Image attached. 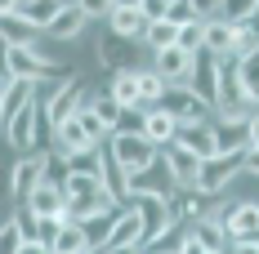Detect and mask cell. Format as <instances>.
I'll use <instances>...</instances> for the list:
<instances>
[{
    "label": "cell",
    "mask_w": 259,
    "mask_h": 254,
    "mask_svg": "<svg viewBox=\"0 0 259 254\" xmlns=\"http://www.w3.org/2000/svg\"><path fill=\"white\" fill-rule=\"evenodd\" d=\"M241 161L246 152H214L201 161V174H197V192L201 196H219V192H228L237 178H241Z\"/></svg>",
    "instance_id": "cell-1"
},
{
    "label": "cell",
    "mask_w": 259,
    "mask_h": 254,
    "mask_svg": "<svg viewBox=\"0 0 259 254\" xmlns=\"http://www.w3.org/2000/svg\"><path fill=\"white\" fill-rule=\"evenodd\" d=\"M107 152L116 156V165H121L125 174H139V170H148L156 161V147L143 134H112V138H107Z\"/></svg>",
    "instance_id": "cell-2"
},
{
    "label": "cell",
    "mask_w": 259,
    "mask_h": 254,
    "mask_svg": "<svg viewBox=\"0 0 259 254\" xmlns=\"http://www.w3.org/2000/svg\"><path fill=\"white\" fill-rule=\"evenodd\" d=\"M219 72H224V63L214 58V54L197 49V58H192V76H188V85H192V94L206 103L210 112H219Z\"/></svg>",
    "instance_id": "cell-3"
},
{
    "label": "cell",
    "mask_w": 259,
    "mask_h": 254,
    "mask_svg": "<svg viewBox=\"0 0 259 254\" xmlns=\"http://www.w3.org/2000/svg\"><path fill=\"white\" fill-rule=\"evenodd\" d=\"M179 187H175V174H170V165H165V156L156 152V161L148 170H139V174H130V196H175Z\"/></svg>",
    "instance_id": "cell-4"
},
{
    "label": "cell",
    "mask_w": 259,
    "mask_h": 254,
    "mask_svg": "<svg viewBox=\"0 0 259 254\" xmlns=\"http://www.w3.org/2000/svg\"><path fill=\"white\" fill-rule=\"evenodd\" d=\"M125 205L143 219V245H148L152 236H161L165 228H175V210H170L165 196H130Z\"/></svg>",
    "instance_id": "cell-5"
},
{
    "label": "cell",
    "mask_w": 259,
    "mask_h": 254,
    "mask_svg": "<svg viewBox=\"0 0 259 254\" xmlns=\"http://www.w3.org/2000/svg\"><path fill=\"white\" fill-rule=\"evenodd\" d=\"M156 107H165L179 125H192V121H206V116H210V107L192 94V85H165V94H161Z\"/></svg>",
    "instance_id": "cell-6"
},
{
    "label": "cell",
    "mask_w": 259,
    "mask_h": 254,
    "mask_svg": "<svg viewBox=\"0 0 259 254\" xmlns=\"http://www.w3.org/2000/svg\"><path fill=\"white\" fill-rule=\"evenodd\" d=\"M9 76L36 85L40 76H63V67H54L45 54H36V45H14L9 49Z\"/></svg>",
    "instance_id": "cell-7"
},
{
    "label": "cell",
    "mask_w": 259,
    "mask_h": 254,
    "mask_svg": "<svg viewBox=\"0 0 259 254\" xmlns=\"http://www.w3.org/2000/svg\"><path fill=\"white\" fill-rule=\"evenodd\" d=\"M250 94H246V85H241V72H237V63H224V72H219V116H250Z\"/></svg>",
    "instance_id": "cell-8"
},
{
    "label": "cell",
    "mask_w": 259,
    "mask_h": 254,
    "mask_svg": "<svg viewBox=\"0 0 259 254\" xmlns=\"http://www.w3.org/2000/svg\"><path fill=\"white\" fill-rule=\"evenodd\" d=\"M134 58H139L134 40H125V36H112V31H103V36H99V63H103L112 76L134 72Z\"/></svg>",
    "instance_id": "cell-9"
},
{
    "label": "cell",
    "mask_w": 259,
    "mask_h": 254,
    "mask_svg": "<svg viewBox=\"0 0 259 254\" xmlns=\"http://www.w3.org/2000/svg\"><path fill=\"white\" fill-rule=\"evenodd\" d=\"M192 58H197V54L179 49V45L156 49V54H152V72L165 80V85H188V76H192Z\"/></svg>",
    "instance_id": "cell-10"
},
{
    "label": "cell",
    "mask_w": 259,
    "mask_h": 254,
    "mask_svg": "<svg viewBox=\"0 0 259 254\" xmlns=\"http://www.w3.org/2000/svg\"><path fill=\"white\" fill-rule=\"evenodd\" d=\"M40 170H45V156H23V161H14L9 165V196L14 201H27L36 187H40Z\"/></svg>",
    "instance_id": "cell-11"
},
{
    "label": "cell",
    "mask_w": 259,
    "mask_h": 254,
    "mask_svg": "<svg viewBox=\"0 0 259 254\" xmlns=\"http://www.w3.org/2000/svg\"><path fill=\"white\" fill-rule=\"evenodd\" d=\"M250 116H219L214 121V152H246Z\"/></svg>",
    "instance_id": "cell-12"
},
{
    "label": "cell",
    "mask_w": 259,
    "mask_h": 254,
    "mask_svg": "<svg viewBox=\"0 0 259 254\" xmlns=\"http://www.w3.org/2000/svg\"><path fill=\"white\" fill-rule=\"evenodd\" d=\"M161 156H165V165H170V174H175V187H197V174H201V156H192L188 147H179V143L161 147Z\"/></svg>",
    "instance_id": "cell-13"
},
{
    "label": "cell",
    "mask_w": 259,
    "mask_h": 254,
    "mask_svg": "<svg viewBox=\"0 0 259 254\" xmlns=\"http://www.w3.org/2000/svg\"><path fill=\"white\" fill-rule=\"evenodd\" d=\"M23 205L36 219H67V192H63V187H50V183H40Z\"/></svg>",
    "instance_id": "cell-14"
},
{
    "label": "cell",
    "mask_w": 259,
    "mask_h": 254,
    "mask_svg": "<svg viewBox=\"0 0 259 254\" xmlns=\"http://www.w3.org/2000/svg\"><path fill=\"white\" fill-rule=\"evenodd\" d=\"M175 134H179V121H175L165 107H148V112H143V138H148L152 147H170Z\"/></svg>",
    "instance_id": "cell-15"
},
{
    "label": "cell",
    "mask_w": 259,
    "mask_h": 254,
    "mask_svg": "<svg viewBox=\"0 0 259 254\" xmlns=\"http://www.w3.org/2000/svg\"><path fill=\"white\" fill-rule=\"evenodd\" d=\"M36 112H40V103L31 98V107H23L18 116H9L5 121V138H9V147H36Z\"/></svg>",
    "instance_id": "cell-16"
},
{
    "label": "cell",
    "mask_w": 259,
    "mask_h": 254,
    "mask_svg": "<svg viewBox=\"0 0 259 254\" xmlns=\"http://www.w3.org/2000/svg\"><path fill=\"white\" fill-rule=\"evenodd\" d=\"M80 98H85V89H80V80H63V85H58V89H54L50 98H45V112H50V121L54 125H58V121H67V116H72V112H76L80 107Z\"/></svg>",
    "instance_id": "cell-17"
},
{
    "label": "cell",
    "mask_w": 259,
    "mask_h": 254,
    "mask_svg": "<svg viewBox=\"0 0 259 254\" xmlns=\"http://www.w3.org/2000/svg\"><path fill=\"white\" fill-rule=\"evenodd\" d=\"M233 45H237L233 23H224V18H210V23H206V40H201V49L214 54L219 63H237V58H233Z\"/></svg>",
    "instance_id": "cell-18"
},
{
    "label": "cell",
    "mask_w": 259,
    "mask_h": 254,
    "mask_svg": "<svg viewBox=\"0 0 259 254\" xmlns=\"http://www.w3.org/2000/svg\"><path fill=\"white\" fill-rule=\"evenodd\" d=\"M107 250H143V219L130 205H121V219H116V232H112Z\"/></svg>",
    "instance_id": "cell-19"
},
{
    "label": "cell",
    "mask_w": 259,
    "mask_h": 254,
    "mask_svg": "<svg viewBox=\"0 0 259 254\" xmlns=\"http://www.w3.org/2000/svg\"><path fill=\"white\" fill-rule=\"evenodd\" d=\"M175 143L179 147H188L192 156H214V125L210 121H192V125H179V134H175Z\"/></svg>",
    "instance_id": "cell-20"
},
{
    "label": "cell",
    "mask_w": 259,
    "mask_h": 254,
    "mask_svg": "<svg viewBox=\"0 0 259 254\" xmlns=\"http://www.w3.org/2000/svg\"><path fill=\"white\" fill-rule=\"evenodd\" d=\"M116 219H121V210H99V214L80 219L85 245H90V250H107V241H112V232H116Z\"/></svg>",
    "instance_id": "cell-21"
},
{
    "label": "cell",
    "mask_w": 259,
    "mask_h": 254,
    "mask_svg": "<svg viewBox=\"0 0 259 254\" xmlns=\"http://www.w3.org/2000/svg\"><path fill=\"white\" fill-rule=\"evenodd\" d=\"M224 232H228V241H250L259 232V205L255 201H237V210L228 214Z\"/></svg>",
    "instance_id": "cell-22"
},
{
    "label": "cell",
    "mask_w": 259,
    "mask_h": 254,
    "mask_svg": "<svg viewBox=\"0 0 259 254\" xmlns=\"http://www.w3.org/2000/svg\"><path fill=\"white\" fill-rule=\"evenodd\" d=\"M148 18H143V9H112L107 14V31L112 36H125V40H143L148 36Z\"/></svg>",
    "instance_id": "cell-23"
},
{
    "label": "cell",
    "mask_w": 259,
    "mask_h": 254,
    "mask_svg": "<svg viewBox=\"0 0 259 254\" xmlns=\"http://www.w3.org/2000/svg\"><path fill=\"white\" fill-rule=\"evenodd\" d=\"M170 210H175V223H197V219H206L210 210H206V196L197 192V187H179L175 196H170Z\"/></svg>",
    "instance_id": "cell-24"
},
{
    "label": "cell",
    "mask_w": 259,
    "mask_h": 254,
    "mask_svg": "<svg viewBox=\"0 0 259 254\" xmlns=\"http://www.w3.org/2000/svg\"><path fill=\"white\" fill-rule=\"evenodd\" d=\"M85 23H90V14L72 0V5H63V9H58V18L50 23V36H54V40H76L80 31H85Z\"/></svg>",
    "instance_id": "cell-25"
},
{
    "label": "cell",
    "mask_w": 259,
    "mask_h": 254,
    "mask_svg": "<svg viewBox=\"0 0 259 254\" xmlns=\"http://www.w3.org/2000/svg\"><path fill=\"white\" fill-rule=\"evenodd\" d=\"M67 156V170L85 178H103V143H85L76 152H63Z\"/></svg>",
    "instance_id": "cell-26"
},
{
    "label": "cell",
    "mask_w": 259,
    "mask_h": 254,
    "mask_svg": "<svg viewBox=\"0 0 259 254\" xmlns=\"http://www.w3.org/2000/svg\"><path fill=\"white\" fill-rule=\"evenodd\" d=\"M63 5H67V0H23V9H18V14H23L36 31H50V23L58 18V9H63Z\"/></svg>",
    "instance_id": "cell-27"
},
{
    "label": "cell",
    "mask_w": 259,
    "mask_h": 254,
    "mask_svg": "<svg viewBox=\"0 0 259 254\" xmlns=\"http://www.w3.org/2000/svg\"><path fill=\"white\" fill-rule=\"evenodd\" d=\"M31 98H36V85H31V80H9V89H5V98H0L5 121H9V116H18L23 107H31Z\"/></svg>",
    "instance_id": "cell-28"
},
{
    "label": "cell",
    "mask_w": 259,
    "mask_h": 254,
    "mask_svg": "<svg viewBox=\"0 0 259 254\" xmlns=\"http://www.w3.org/2000/svg\"><path fill=\"white\" fill-rule=\"evenodd\" d=\"M54 138H58V152H76V147L90 143V134H85V125H80L76 116L58 121V125H54Z\"/></svg>",
    "instance_id": "cell-29"
},
{
    "label": "cell",
    "mask_w": 259,
    "mask_h": 254,
    "mask_svg": "<svg viewBox=\"0 0 259 254\" xmlns=\"http://www.w3.org/2000/svg\"><path fill=\"white\" fill-rule=\"evenodd\" d=\"M0 36H5L9 45H36V27L27 23L23 14H5V18H0Z\"/></svg>",
    "instance_id": "cell-30"
},
{
    "label": "cell",
    "mask_w": 259,
    "mask_h": 254,
    "mask_svg": "<svg viewBox=\"0 0 259 254\" xmlns=\"http://www.w3.org/2000/svg\"><path fill=\"white\" fill-rule=\"evenodd\" d=\"M183 241H188V223H175V228H165L161 236H152L143 250L148 254H183Z\"/></svg>",
    "instance_id": "cell-31"
},
{
    "label": "cell",
    "mask_w": 259,
    "mask_h": 254,
    "mask_svg": "<svg viewBox=\"0 0 259 254\" xmlns=\"http://www.w3.org/2000/svg\"><path fill=\"white\" fill-rule=\"evenodd\" d=\"M134 76H139V107H143V112H148V107H156V103H161V94H165V80L156 76L152 67H139Z\"/></svg>",
    "instance_id": "cell-32"
},
{
    "label": "cell",
    "mask_w": 259,
    "mask_h": 254,
    "mask_svg": "<svg viewBox=\"0 0 259 254\" xmlns=\"http://www.w3.org/2000/svg\"><path fill=\"white\" fill-rule=\"evenodd\" d=\"M192 236H197V241H201L206 250H228V232H224V223H214L210 214L192 223Z\"/></svg>",
    "instance_id": "cell-33"
},
{
    "label": "cell",
    "mask_w": 259,
    "mask_h": 254,
    "mask_svg": "<svg viewBox=\"0 0 259 254\" xmlns=\"http://www.w3.org/2000/svg\"><path fill=\"white\" fill-rule=\"evenodd\" d=\"M134 72H139V67H134ZM134 72L112 76V89H107V94L121 103V107H139V76H134Z\"/></svg>",
    "instance_id": "cell-34"
},
{
    "label": "cell",
    "mask_w": 259,
    "mask_h": 254,
    "mask_svg": "<svg viewBox=\"0 0 259 254\" xmlns=\"http://www.w3.org/2000/svg\"><path fill=\"white\" fill-rule=\"evenodd\" d=\"M85 228L80 223H63L58 228V241H54V254H85Z\"/></svg>",
    "instance_id": "cell-35"
},
{
    "label": "cell",
    "mask_w": 259,
    "mask_h": 254,
    "mask_svg": "<svg viewBox=\"0 0 259 254\" xmlns=\"http://www.w3.org/2000/svg\"><path fill=\"white\" fill-rule=\"evenodd\" d=\"M67 178H72L67 156H63V152H50V156H45V170H40V183H50V187H67Z\"/></svg>",
    "instance_id": "cell-36"
},
{
    "label": "cell",
    "mask_w": 259,
    "mask_h": 254,
    "mask_svg": "<svg viewBox=\"0 0 259 254\" xmlns=\"http://www.w3.org/2000/svg\"><path fill=\"white\" fill-rule=\"evenodd\" d=\"M237 72H241V85H246L250 103L259 107V49H255V54H246V58H237Z\"/></svg>",
    "instance_id": "cell-37"
},
{
    "label": "cell",
    "mask_w": 259,
    "mask_h": 254,
    "mask_svg": "<svg viewBox=\"0 0 259 254\" xmlns=\"http://www.w3.org/2000/svg\"><path fill=\"white\" fill-rule=\"evenodd\" d=\"M259 14V0H224L219 5V18L224 23H250Z\"/></svg>",
    "instance_id": "cell-38"
},
{
    "label": "cell",
    "mask_w": 259,
    "mask_h": 254,
    "mask_svg": "<svg viewBox=\"0 0 259 254\" xmlns=\"http://www.w3.org/2000/svg\"><path fill=\"white\" fill-rule=\"evenodd\" d=\"M90 107H94V116H99V121L116 134V125H121V112H125V107L112 98V94H103V98H90Z\"/></svg>",
    "instance_id": "cell-39"
},
{
    "label": "cell",
    "mask_w": 259,
    "mask_h": 254,
    "mask_svg": "<svg viewBox=\"0 0 259 254\" xmlns=\"http://www.w3.org/2000/svg\"><path fill=\"white\" fill-rule=\"evenodd\" d=\"M143 40L152 45V54H156V49H170V45L179 40V27L170 23V18H165V23H152V27H148V36H143Z\"/></svg>",
    "instance_id": "cell-40"
},
{
    "label": "cell",
    "mask_w": 259,
    "mask_h": 254,
    "mask_svg": "<svg viewBox=\"0 0 259 254\" xmlns=\"http://www.w3.org/2000/svg\"><path fill=\"white\" fill-rule=\"evenodd\" d=\"M201 40H206V23H188V27H179V49H188V54H197L201 49Z\"/></svg>",
    "instance_id": "cell-41"
},
{
    "label": "cell",
    "mask_w": 259,
    "mask_h": 254,
    "mask_svg": "<svg viewBox=\"0 0 259 254\" xmlns=\"http://www.w3.org/2000/svg\"><path fill=\"white\" fill-rule=\"evenodd\" d=\"M18 250H23V232L14 219H5L0 223V254H18Z\"/></svg>",
    "instance_id": "cell-42"
},
{
    "label": "cell",
    "mask_w": 259,
    "mask_h": 254,
    "mask_svg": "<svg viewBox=\"0 0 259 254\" xmlns=\"http://www.w3.org/2000/svg\"><path fill=\"white\" fill-rule=\"evenodd\" d=\"M165 18H170V23H175V27H188V23H201V18H197V14H192V5H188V0H170V9H165Z\"/></svg>",
    "instance_id": "cell-43"
},
{
    "label": "cell",
    "mask_w": 259,
    "mask_h": 254,
    "mask_svg": "<svg viewBox=\"0 0 259 254\" xmlns=\"http://www.w3.org/2000/svg\"><path fill=\"white\" fill-rule=\"evenodd\" d=\"M14 223H18V232H23V241H40V219H36L31 210L14 214Z\"/></svg>",
    "instance_id": "cell-44"
},
{
    "label": "cell",
    "mask_w": 259,
    "mask_h": 254,
    "mask_svg": "<svg viewBox=\"0 0 259 254\" xmlns=\"http://www.w3.org/2000/svg\"><path fill=\"white\" fill-rule=\"evenodd\" d=\"M139 9H143V18H148V23H165V9H170V0H143Z\"/></svg>",
    "instance_id": "cell-45"
},
{
    "label": "cell",
    "mask_w": 259,
    "mask_h": 254,
    "mask_svg": "<svg viewBox=\"0 0 259 254\" xmlns=\"http://www.w3.org/2000/svg\"><path fill=\"white\" fill-rule=\"evenodd\" d=\"M76 5L90 14V18H107V14L116 9V0H76Z\"/></svg>",
    "instance_id": "cell-46"
},
{
    "label": "cell",
    "mask_w": 259,
    "mask_h": 254,
    "mask_svg": "<svg viewBox=\"0 0 259 254\" xmlns=\"http://www.w3.org/2000/svg\"><path fill=\"white\" fill-rule=\"evenodd\" d=\"M188 5H192V14H197L201 23H210V18H219V5H224V0H188Z\"/></svg>",
    "instance_id": "cell-47"
},
{
    "label": "cell",
    "mask_w": 259,
    "mask_h": 254,
    "mask_svg": "<svg viewBox=\"0 0 259 254\" xmlns=\"http://www.w3.org/2000/svg\"><path fill=\"white\" fill-rule=\"evenodd\" d=\"M9 49H14V45L0 36V80H14V76H9Z\"/></svg>",
    "instance_id": "cell-48"
},
{
    "label": "cell",
    "mask_w": 259,
    "mask_h": 254,
    "mask_svg": "<svg viewBox=\"0 0 259 254\" xmlns=\"http://www.w3.org/2000/svg\"><path fill=\"white\" fill-rule=\"evenodd\" d=\"M241 174L259 178V152H246V161H241Z\"/></svg>",
    "instance_id": "cell-49"
},
{
    "label": "cell",
    "mask_w": 259,
    "mask_h": 254,
    "mask_svg": "<svg viewBox=\"0 0 259 254\" xmlns=\"http://www.w3.org/2000/svg\"><path fill=\"white\" fill-rule=\"evenodd\" d=\"M246 152H259V112H250V143H246Z\"/></svg>",
    "instance_id": "cell-50"
},
{
    "label": "cell",
    "mask_w": 259,
    "mask_h": 254,
    "mask_svg": "<svg viewBox=\"0 0 259 254\" xmlns=\"http://www.w3.org/2000/svg\"><path fill=\"white\" fill-rule=\"evenodd\" d=\"M18 254H54V245H45V241H23Z\"/></svg>",
    "instance_id": "cell-51"
},
{
    "label": "cell",
    "mask_w": 259,
    "mask_h": 254,
    "mask_svg": "<svg viewBox=\"0 0 259 254\" xmlns=\"http://www.w3.org/2000/svg\"><path fill=\"white\" fill-rule=\"evenodd\" d=\"M18 9H23V0H0V18L5 14H18Z\"/></svg>",
    "instance_id": "cell-52"
},
{
    "label": "cell",
    "mask_w": 259,
    "mask_h": 254,
    "mask_svg": "<svg viewBox=\"0 0 259 254\" xmlns=\"http://www.w3.org/2000/svg\"><path fill=\"white\" fill-rule=\"evenodd\" d=\"M143 0H116V9H139Z\"/></svg>",
    "instance_id": "cell-53"
},
{
    "label": "cell",
    "mask_w": 259,
    "mask_h": 254,
    "mask_svg": "<svg viewBox=\"0 0 259 254\" xmlns=\"http://www.w3.org/2000/svg\"><path fill=\"white\" fill-rule=\"evenodd\" d=\"M5 89H9V80H0V98H5Z\"/></svg>",
    "instance_id": "cell-54"
},
{
    "label": "cell",
    "mask_w": 259,
    "mask_h": 254,
    "mask_svg": "<svg viewBox=\"0 0 259 254\" xmlns=\"http://www.w3.org/2000/svg\"><path fill=\"white\" fill-rule=\"evenodd\" d=\"M85 254H107V250H85Z\"/></svg>",
    "instance_id": "cell-55"
},
{
    "label": "cell",
    "mask_w": 259,
    "mask_h": 254,
    "mask_svg": "<svg viewBox=\"0 0 259 254\" xmlns=\"http://www.w3.org/2000/svg\"><path fill=\"white\" fill-rule=\"evenodd\" d=\"M0 129H5V112H0Z\"/></svg>",
    "instance_id": "cell-56"
},
{
    "label": "cell",
    "mask_w": 259,
    "mask_h": 254,
    "mask_svg": "<svg viewBox=\"0 0 259 254\" xmlns=\"http://www.w3.org/2000/svg\"><path fill=\"white\" fill-rule=\"evenodd\" d=\"M143 254H148V250H143Z\"/></svg>",
    "instance_id": "cell-57"
}]
</instances>
